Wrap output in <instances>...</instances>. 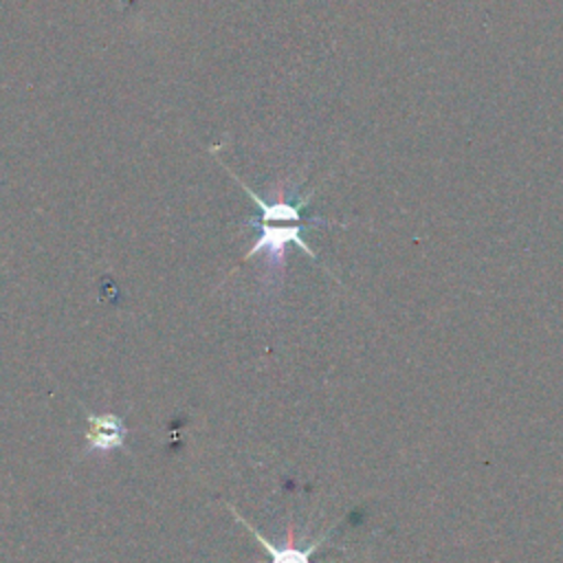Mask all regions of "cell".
Listing matches in <instances>:
<instances>
[{
  "label": "cell",
  "mask_w": 563,
  "mask_h": 563,
  "mask_svg": "<svg viewBox=\"0 0 563 563\" xmlns=\"http://www.w3.org/2000/svg\"><path fill=\"white\" fill-rule=\"evenodd\" d=\"M128 429L123 427L121 418L114 413H90L88 416V431H86V442L90 451H112L123 446Z\"/></svg>",
  "instance_id": "cell-2"
},
{
  "label": "cell",
  "mask_w": 563,
  "mask_h": 563,
  "mask_svg": "<svg viewBox=\"0 0 563 563\" xmlns=\"http://www.w3.org/2000/svg\"><path fill=\"white\" fill-rule=\"evenodd\" d=\"M240 185L251 196L255 207L262 211L260 238L255 240V244L251 246L246 257H255L257 253H266V260H268L271 266H282L284 264V249L290 242L297 244L299 249H303L312 260L317 257L314 251L310 249V244L301 238V231L306 229V224L299 222V205H303V200L284 198L282 194H277L273 200H264L249 185H244V183H240Z\"/></svg>",
  "instance_id": "cell-1"
}]
</instances>
